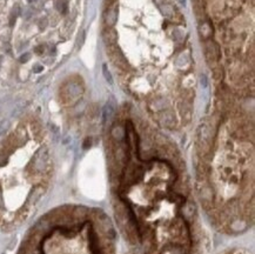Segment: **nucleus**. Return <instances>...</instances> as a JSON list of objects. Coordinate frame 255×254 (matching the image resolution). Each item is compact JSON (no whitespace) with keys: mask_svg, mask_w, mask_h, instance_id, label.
I'll return each mask as SVG.
<instances>
[{"mask_svg":"<svg viewBox=\"0 0 255 254\" xmlns=\"http://www.w3.org/2000/svg\"><path fill=\"white\" fill-rule=\"evenodd\" d=\"M116 19H118V10L114 8V10L108 11V13L106 14V22L108 25H114Z\"/></svg>","mask_w":255,"mask_h":254,"instance_id":"f257e3e1","label":"nucleus"},{"mask_svg":"<svg viewBox=\"0 0 255 254\" xmlns=\"http://www.w3.org/2000/svg\"><path fill=\"white\" fill-rule=\"evenodd\" d=\"M102 73H103L105 79H106V80L108 81V84H113L112 74H111V72H109V69H108V67H107L106 64H103V65H102Z\"/></svg>","mask_w":255,"mask_h":254,"instance_id":"f03ea898","label":"nucleus"},{"mask_svg":"<svg viewBox=\"0 0 255 254\" xmlns=\"http://www.w3.org/2000/svg\"><path fill=\"white\" fill-rule=\"evenodd\" d=\"M28 59H29V54H28V53H25V54L20 58V63H26Z\"/></svg>","mask_w":255,"mask_h":254,"instance_id":"7ed1b4c3","label":"nucleus"},{"mask_svg":"<svg viewBox=\"0 0 255 254\" xmlns=\"http://www.w3.org/2000/svg\"><path fill=\"white\" fill-rule=\"evenodd\" d=\"M34 71H35V72H40V71H42V66H37V67L34 68Z\"/></svg>","mask_w":255,"mask_h":254,"instance_id":"20e7f679","label":"nucleus"}]
</instances>
